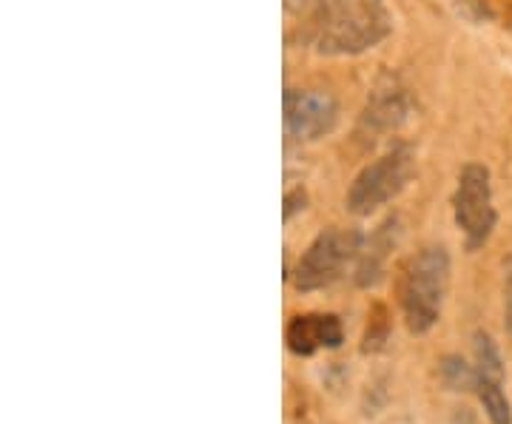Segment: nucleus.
<instances>
[{
    "instance_id": "obj_15",
    "label": "nucleus",
    "mask_w": 512,
    "mask_h": 424,
    "mask_svg": "<svg viewBox=\"0 0 512 424\" xmlns=\"http://www.w3.org/2000/svg\"><path fill=\"white\" fill-rule=\"evenodd\" d=\"M305 203H308V197H305V191H302V188L288 191V194H285V208H282V217H285V222L291 220L296 211H305Z\"/></svg>"
},
{
    "instance_id": "obj_16",
    "label": "nucleus",
    "mask_w": 512,
    "mask_h": 424,
    "mask_svg": "<svg viewBox=\"0 0 512 424\" xmlns=\"http://www.w3.org/2000/svg\"><path fill=\"white\" fill-rule=\"evenodd\" d=\"M319 0H285V9L291 12V15H299V12H305V9H311L316 6Z\"/></svg>"
},
{
    "instance_id": "obj_3",
    "label": "nucleus",
    "mask_w": 512,
    "mask_h": 424,
    "mask_svg": "<svg viewBox=\"0 0 512 424\" xmlns=\"http://www.w3.org/2000/svg\"><path fill=\"white\" fill-rule=\"evenodd\" d=\"M413 174V151L410 146L387 148L373 163H367L350 183L345 194V208L353 217H370L382 205L402 194Z\"/></svg>"
},
{
    "instance_id": "obj_12",
    "label": "nucleus",
    "mask_w": 512,
    "mask_h": 424,
    "mask_svg": "<svg viewBox=\"0 0 512 424\" xmlns=\"http://www.w3.org/2000/svg\"><path fill=\"white\" fill-rule=\"evenodd\" d=\"M441 376H444V385L450 390H476V368H470L458 356L441 359Z\"/></svg>"
},
{
    "instance_id": "obj_1",
    "label": "nucleus",
    "mask_w": 512,
    "mask_h": 424,
    "mask_svg": "<svg viewBox=\"0 0 512 424\" xmlns=\"http://www.w3.org/2000/svg\"><path fill=\"white\" fill-rule=\"evenodd\" d=\"M390 35L384 0H319L316 3V52L362 55Z\"/></svg>"
},
{
    "instance_id": "obj_13",
    "label": "nucleus",
    "mask_w": 512,
    "mask_h": 424,
    "mask_svg": "<svg viewBox=\"0 0 512 424\" xmlns=\"http://www.w3.org/2000/svg\"><path fill=\"white\" fill-rule=\"evenodd\" d=\"M387 328H390V322H387V316H384V308L379 305L376 308V319H373V325H367L365 333V351H382L384 342H387Z\"/></svg>"
},
{
    "instance_id": "obj_11",
    "label": "nucleus",
    "mask_w": 512,
    "mask_h": 424,
    "mask_svg": "<svg viewBox=\"0 0 512 424\" xmlns=\"http://www.w3.org/2000/svg\"><path fill=\"white\" fill-rule=\"evenodd\" d=\"M473 348H476V373L478 376H490V379H504V359L501 351L493 342V336L478 331L473 336Z\"/></svg>"
},
{
    "instance_id": "obj_6",
    "label": "nucleus",
    "mask_w": 512,
    "mask_h": 424,
    "mask_svg": "<svg viewBox=\"0 0 512 424\" xmlns=\"http://www.w3.org/2000/svg\"><path fill=\"white\" fill-rule=\"evenodd\" d=\"M339 123V103L325 89H288L285 92V134L296 143H316Z\"/></svg>"
},
{
    "instance_id": "obj_2",
    "label": "nucleus",
    "mask_w": 512,
    "mask_h": 424,
    "mask_svg": "<svg viewBox=\"0 0 512 424\" xmlns=\"http://www.w3.org/2000/svg\"><path fill=\"white\" fill-rule=\"evenodd\" d=\"M450 254L444 245H424L399 268V305L410 333H427L441 319L450 291Z\"/></svg>"
},
{
    "instance_id": "obj_14",
    "label": "nucleus",
    "mask_w": 512,
    "mask_h": 424,
    "mask_svg": "<svg viewBox=\"0 0 512 424\" xmlns=\"http://www.w3.org/2000/svg\"><path fill=\"white\" fill-rule=\"evenodd\" d=\"M501 291H504V328L512 336V257L504 259V282H501Z\"/></svg>"
},
{
    "instance_id": "obj_9",
    "label": "nucleus",
    "mask_w": 512,
    "mask_h": 424,
    "mask_svg": "<svg viewBox=\"0 0 512 424\" xmlns=\"http://www.w3.org/2000/svg\"><path fill=\"white\" fill-rule=\"evenodd\" d=\"M399 237H402L399 217H387L367 240H362L359 257H356V274H353L359 288H376L382 282L384 271H387V257L399 245Z\"/></svg>"
},
{
    "instance_id": "obj_7",
    "label": "nucleus",
    "mask_w": 512,
    "mask_h": 424,
    "mask_svg": "<svg viewBox=\"0 0 512 424\" xmlns=\"http://www.w3.org/2000/svg\"><path fill=\"white\" fill-rule=\"evenodd\" d=\"M410 117V94L402 83L390 74L379 77V83L373 86V92L367 94L365 109L359 117V131H365L367 137H382L390 131H399Z\"/></svg>"
},
{
    "instance_id": "obj_8",
    "label": "nucleus",
    "mask_w": 512,
    "mask_h": 424,
    "mask_svg": "<svg viewBox=\"0 0 512 424\" xmlns=\"http://www.w3.org/2000/svg\"><path fill=\"white\" fill-rule=\"evenodd\" d=\"M285 342L296 356H313L316 351H333L345 342L342 319L333 314H299L285 328Z\"/></svg>"
},
{
    "instance_id": "obj_5",
    "label": "nucleus",
    "mask_w": 512,
    "mask_h": 424,
    "mask_svg": "<svg viewBox=\"0 0 512 424\" xmlns=\"http://www.w3.org/2000/svg\"><path fill=\"white\" fill-rule=\"evenodd\" d=\"M453 217H456L458 231L464 234V245L470 251H478L481 245L493 237L495 214L493 205V177L490 168L481 163H467L461 168L453 194Z\"/></svg>"
},
{
    "instance_id": "obj_10",
    "label": "nucleus",
    "mask_w": 512,
    "mask_h": 424,
    "mask_svg": "<svg viewBox=\"0 0 512 424\" xmlns=\"http://www.w3.org/2000/svg\"><path fill=\"white\" fill-rule=\"evenodd\" d=\"M476 393L490 424H512V405L504 393V379H490L476 373Z\"/></svg>"
},
{
    "instance_id": "obj_4",
    "label": "nucleus",
    "mask_w": 512,
    "mask_h": 424,
    "mask_svg": "<svg viewBox=\"0 0 512 424\" xmlns=\"http://www.w3.org/2000/svg\"><path fill=\"white\" fill-rule=\"evenodd\" d=\"M362 234L356 231H342V228H325L316 234V240L308 245V251L296 259L293 271L288 274L293 288L299 294H313L325 291L336 279L345 274L350 262H356L359 248H362Z\"/></svg>"
}]
</instances>
